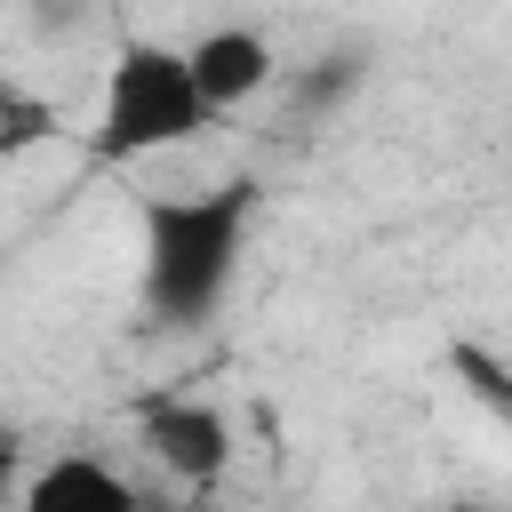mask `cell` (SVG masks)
Masks as SVG:
<instances>
[{
  "mask_svg": "<svg viewBox=\"0 0 512 512\" xmlns=\"http://www.w3.org/2000/svg\"><path fill=\"white\" fill-rule=\"evenodd\" d=\"M264 184L216 176L192 192H144L136 200V304L160 328H200L240 280L248 232H256Z\"/></svg>",
  "mask_w": 512,
  "mask_h": 512,
  "instance_id": "1",
  "label": "cell"
},
{
  "mask_svg": "<svg viewBox=\"0 0 512 512\" xmlns=\"http://www.w3.org/2000/svg\"><path fill=\"white\" fill-rule=\"evenodd\" d=\"M184 64H192V88H200L216 112H240L248 96H264V88H272L280 48H272L256 24H208V32H192V40H184Z\"/></svg>",
  "mask_w": 512,
  "mask_h": 512,
  "instance_id": "5",
  "label": "cell"
},
{
  "mask_svg": "<svg viewBox=\"0 0 512 512\" xmlns=\"http://www.w3.org/2000/svg\"><path fill=\"white\" fill-rule=\"evenodd\" d=\"M16 512H144V488L96 448H56L24 472Z\"/></svg>",
  "mask_w": 512,
  "mask_h": 512,
  "instance_id": "4",
  "label": "cell"
},
{
  "mask_svg": "<svg viewBox=\"0 0 512 512\" xmlns=\"http://www.w3.org/2000/svg\"><path fill=\"white\" fill-rule=\"evenodd\" d=\"M136 440H144V456H152L176 488H192V496H208V488L232 472V416H224L216 400H192V392L144 400V408H136Z\"/></svg>",
  "mask_w": 512,
  "mask_h": 512,
  "instance_id": "3",
  "label": "cell"
},
{
  "mask_svg": "<svg viewBox=\"0 0 512 512\" xmlns=\"http://www.w3.org/2000/svg\"><path fill=\"white\" fill-rule=\"evenodd\" d=\"M40 456H32V432L16 424V416H0V496L16 504V488H24V472H32Z\"/></svg>",
  "mask_w": 512,
  "mask_h": 512,
  "instance_id": "7",
  "label": "cell"
},
{
  "mask_svg": "<svg viewBox=\"0 0 512 512\" xmlns=\"http://www.w3.org/2000/svg\"><path fill=\"white\" fill-rule=\"evenodd\" d=\"M216 128H224V112L192 88V64H184L176 40H120L112 48L104 88H96V128H88V152L104 168L184 152V144H200Z\"/></svg>",
  "mask_w": 512,
  "mask_h": 512,
  "instance_id": "2",
  "label": "cell"
},
{
  "mask_svg": "<svg viewBox=\"0 0 512 512\" xmlns=\"http://www.w3.org/2000/svg\"><path fill=\"white\" fill-rule=\"evenodd\" d=\"M56 136H64L56 96H40V88H24V80L0 72V168L24 160V152H40V144H56Z\"/></svg>",
  "mask_w": 512,
  "mask_h": 512,
  "instance_id": "6",
  "label": "cell"
}]
</instances>
